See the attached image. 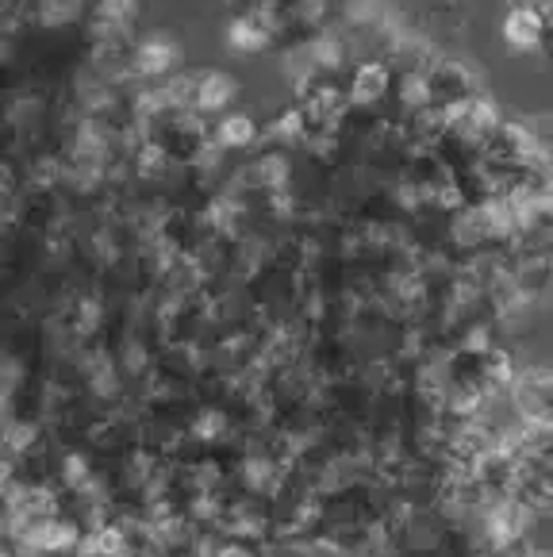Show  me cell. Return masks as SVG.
Returning a JSON list of instances; mask_svg holds the SVG:
<instances>
[{
  "label": "cell",
  "instance_id": "277c9868",
  "mask_svg": "<svg viewBox=\"0 0 553 557\" xmlns=\"http://www.w3.org/2000/svg\"><path fill=\"white\" fill-rule=\"evenodd\" d=\"M389 89H392V70L384 62H361L354 70V82H351L354 104H377Z\"/></svg>",
  "mask_w": 553,
  "mask_h": 557
},
{
  "label": "cell",
  "instance_id": "3957f363",
  "mask_svg": "<svg viewBox=\"0 0 553 557\" xmlns=\"http://www.w3.org/2000/svg\"><path fill=\"white\" fill-rule=\"evenodd\" d=\"M138 74H170L181 62V42L165 32H155V39H147L135 50Z\"/></svg>",
  "mask_w": 553,
  "mask_h": 557
},
{
  "label": "cell",
  "instance_id": "6da1fadb",
  "mask_svg": "<svg viewBox=\"0 0 553 557\" xmlns=\"http://www.w3.org/2000/svg\"><path fill=\"white\" fill-rule=\"evenodd\" d=\"M545 39V12L542 9H512L504 20V42L512 50H534Z\"/></svg>",
  "mask_w": 553,
  "mask_h": 557
},
{
  "label": "cell",
  "instance_id": "52a82bcc",
  "mask_svg": "<svg viewBox=\"0 0 553 557\" xmlns=\"http://www.w3.org/2000/svg\"><path fill=\"white\" fill-rule=\"evenodd\" d=\"M216 557H258L254 549H246V546H228L223 554H216Z\"/></svg>",
  "mask_w": 553,
  "mask_h": 557
},
{
  "label": "cell",
  "instance_id": "7a4b0ae2",
  "mask_svg": "<svg viewBox=\"0 0 553 557\" xmlns=\"http://www.w3.org/2000/svg\"><path fill=\"white\" fill-rule=\"evenodd\" d=\"M238 97V82L223 70H208V74L196 77V112H223L231 100Z\"/></svg>",
  "mask_w": 553,
  "mask_h": 557
},
{
  "label": "cell",
  "instance_id": "5b68a950",
  "mask_svg": "<svg viewBox=\"0 0 553 557\" xmlns=\"http://www.w3.org/2000/svg\"><path fill=\"white\" fill-rule=\"evenodd\" d=\"M269 39H273V32L266 24H258L254 16H238L228 32V47L235 54H258V50L269 47Z\"/></svg>",
  "mask_w": 553,
  "mask_h": 557
},
{
  "label": "cell",
  "instance_id": "8992f818",
  "mask_svg": "<svg viewBox=\"0 0 553 557\" xmlns=\"http://www.w3.org/2000/svg\"><path fill=\"white\" fill-rule=\"evenodd\" d=\"M212 139H220V150H243V147H250V143L258 139V123H254L250 115L235 112V115H228L220 127H216Z\"/></svg>",
  "mask_w": 553,
  "mask_h": 557
}]
</instances>
